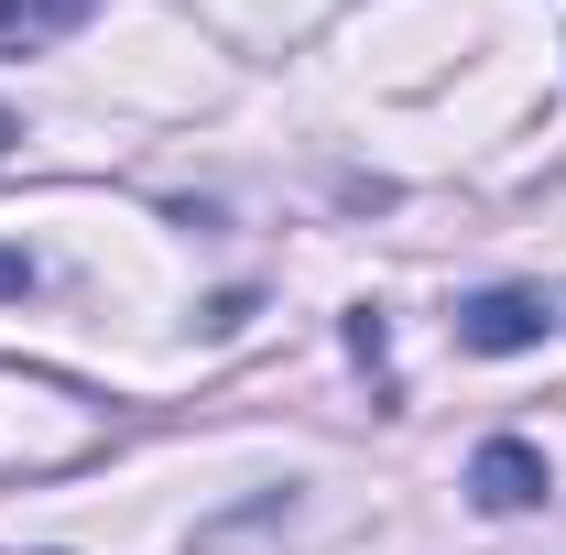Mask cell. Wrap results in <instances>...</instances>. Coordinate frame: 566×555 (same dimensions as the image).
Returning <instances> with one entry per match:
<instances>
[{"label":"cell","mask_w":566,"mask_h":555,"mask_svg":"<svg viewBox=\"0 0 566 555\" xmlns=\"http://www.w3.org/2000/svg\"><path fill=\"white\" fill-rule=\"evenodd\" d=\"M66 381H44V370H11L0 359V480H33V469H66L98 447V425H33V404H55Z\"/></svg>","instance_id":"cell-1"},{"label":"cell","mask_w":566,"mask_h":555,"mask_svg":"<svg viewBox=\"0 0 566 555\" xmlns=\"http://www.w3.org/2000/svg\"><path fill=\"white\" fill-rule=\"evenodd\" d=\"M545 327H556V305H545L534 283H491V294H469V305H458V348H480V359L545 348Z\"/></svg>","instance_id":"cell-2"},{"label":"cell","mask_w":566,"mask_h":555,"mask_svg":"<svg viewBox=\"0 0 566 555\" xmlns=\"http://www.w3.org/2000/svg\"><path fill=\"white\" fill-rule=\"evenodd\" d=\"M545 447H523V436H491V447H480V458H469V501H480V512H534V501H545Z\"/></svg>","instance_id":"cell-3"},{"label":"cell","mask_w":566,"mask_h":555,"mask_svg":"<svg viewBox=\"0 0 566 555\" xmlns=\"http://www.w3.org/2000/svg\"><path fill=\"white\" fill-rule=\"evenodd\" d=\"M87 22V0H0V55H33V44H55Z\"/></svg>","instance_id":"cell-4"},{"label":"cell","mask_w":566,"mask_h":555,"mask_svg":"<svg viewBox=\"0 0 566 555\" xmlns=\"http://www.w3.org/2000/svg\"><path fill=\"white\" fill-rule=\"evenodd\" d=\"M0 294H33V262L22 251H0Z\"/></svg>","instance_id":"cell-5"},{"label":"cell","mask_w":566,"mask_h":555,"mask_svg":"<svg viewBox=\"0 0 566 555\" xmlns=\"http://www.w3.org/2000/svg\"><path fill=\"white\" fill-rule=\"evenodd\" d=\"M11 142H22V121H11V109H0V153H11Z\"/></svg>","instance_id":"cell-6"}]
</instances>
